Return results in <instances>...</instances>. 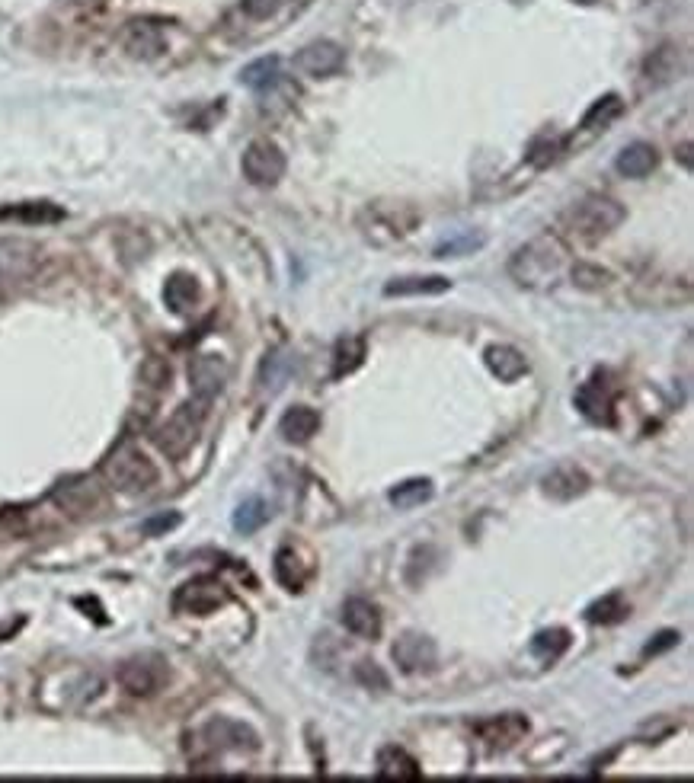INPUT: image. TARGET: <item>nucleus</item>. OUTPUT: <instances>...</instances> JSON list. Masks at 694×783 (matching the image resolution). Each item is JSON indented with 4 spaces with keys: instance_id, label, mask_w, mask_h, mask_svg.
I'll return each mask as SVG.
<instances>
[{
    "instance_id": "obj_1",
    "label": "nucleus",
    "mask_w": 694,
    "mask_h": 783,
    "mask_svg": "<svg viewBox=\"0 0 694 783\" xmlns=\"http://www.w3.org/2000/svg\"><path fill=\"white\" fill-rule=\"evenodd\" d=\"M563 266H567V247L554 234H541L531 243H525L522 250H515L509 259V275L522 288H551Z\"/></svg>"
},
{
    "instance_id": "obj_2",
    "label": "nucleus",
    "mask_w": 694,
    "mask_h": 783,
    "mask_svg": "<svg viewBox=\"0 0 694 783\" xmlns=\"http://www.w3.org/2000/svg\"><path fill=\"white\" fill-rule=\"evenodd\" d=\"M103 473L119 493H148V489L160 480V473L148 461V454H141L135 445H122L112 451L109 461L103 464Z\"/></svg>"
},
{
    "instance_id": "obj_3",
    "label": "nucleus",
    "mask_w": 694,
    "mask_h": 783,
    "mask_svg": "<svg viewBox=\"0 0 694 783\" xmlns=\"http://www.w3.org/2000/svg\"><path fill=\"white\" fill-rule=\"evenodd\" d=\"M205 406H208V400H202V397H196L192 403H186V406H180L164 426H160L157 432H154V445L167 454V458H183V454L196 445V438H199V429H202V419H205Z\"/></svg>"
},
{
    "instance_id": "obj_4",
    "label": "nucleus",
    "mask_w": 694,
    "mask_h": 783,
    "mask_svg": "<svg viewBox=\"0 0 694 783\" xmlns=\"http://www.w3.org/2000/svg\"><path fill=\"white\" fill-rule=\"evenodd\" d=\"M624 205H618L615 199H605V195H589V199L579 202L573 211H570V221L573 227L583 237H602V234H611L615 227L624 221Z\"/></svg>"
},
{
    "instance_id": "obj_5",
    "label": "nucleus",
    "mask_w": 694,
    "mask_h": 783,
    "mask_svg": "<svg viewBox=\"0 0 694 783\" xmlns=\"http://www.w3.org/2000/svg\"><path fill=\"white\" fill-rule=\"evenodd\" d=\"M240 167H244V176L250 179L253 186H276L279 179L285 176L288 160H285V154H282V148L276 141L260 138V141H253L250 148L244 151Z\"/></svg>"
},
{
    "instance_id": "obj_6",
    "label": "nucleus",
    "mask_w": 694,
    "mask_h": 783,
    "mask_svg": "<svg viewBox=\"0 0 694 783\" xmlns=\"http://www.w3.org/2000/svg\"><path fill=\"white\" fill-rule=\"evenodd\" d=\"M167 681V665L164 659L157 656H138V659H128L119 668V684L135 697H148L154 691L164 688Z\"/></svg>"
},
{
    "instance_id": "obj_7",
    "label": "nucleus",
    "mask_w": 694,
    "mask_h": 783,
    "mask_svg": "<svg viewBox=\"0 0 694 783\" xmlns=\"http://www.w3.org/2000/svg\"><path fill=\"white\" fill-rule=\"evenodd\" d=\"M346 64V52L336 42L330 39H320V42H311L304 45L301 52L295 55V68L304 74V77H330L336 74Z\"/></svg>"
},
{
    "instance_id": "obj_8",
    "label": "nucleus",
    "mask_w": 694,
    "mask_h": 783,
    "mask_svg": "<svg viewBox=\"0 0 694 783\" xmlns=\"http://www.w3.org/2000/svg\"><path fill=\"white\" fill-rule=\"evenodd\" d=\"M224 601H228V592H224L221 582H215V579H196V582H189V585H183L180 592H176L173 605H176V611H186V614L202 617V614L218 611Z\"/></svg>"
},
{
    "instance_id": "obj_9",
    "label": "nucleus",
    "mask_w": 694,
    "mask_h": 783,
    "mask_svg": "<svg viewBox=\"0 0 694 783\" xmlns=\"http://www.w3.org/2000/svg\"><path fill=\"white\" fill-rule=\"evenodd\" d=\"M205 745L215 752H256L260 736L237 720H212L205 726Z\"/></svg>"
},
{
    "instance_id": "obj_10",
    "label": "nucleus",
    "mask_w": 694,
    "mask_h": 783,
    "mask_svg": "<svg viewBox=\"0 0 694 783\" xmlns=\"http://www.w3.org/2000/svg\"><path fill=\"white\" fill-rule=\"evenodd\" d=\"M477 736H480L483 745L490 748V752H506V748L519 745L528 736V720L519 713L493 716V720L477 723Z\"/></svg>"
},
{
    "instance_id": "obj_11",
    "label": "nucleus",
    "mask_w": 694,
    "mask_h": 783,
    "mask_svg": "<svg viewBox=\"0 0 694 783\" xmlns=\"http://www.w3.org/2000/svg\"><path fill=\"white\" fill-rule=\"evenodd\" d=\"M576 406L586 419L599 422V426H611L615 422V397L605 384V374H595L592 381H586L576 390Z\"/></svg>"
},
{
    "instance_id": "obj_12",
    "label": "nucleus",
    "mask_w": 694,
    "mask_h": 783,
    "mask_svg": "<svg viewBox=\"0 0 694 783\" xmlns=\"http://www.w3.org/2000/svg\"><path fill=\"white\" fill-rule=\"evenodd\" d=\"M435 659H439V649L429 640V636L419 633H403L394 643V662L403 668V672H429L435 668Z\"/></svg>"
},
{
    "instance_id": "obj_13",
    "label": "nucleus",
    "mask_w": 694,
    "mask_h": 783,
    "mask_svg": "<svg viewBox=\"0 0 694 783\" xmlns=\"http://www.w3.org/2000/svg\"><path fill=\"white\" fill-rule=\"evenodd\" d=\"M224 381H228V365H224L221 355H196L189 362V384L196 390V397L212 400Z\"/></svg>"
},
{
    "instance_id": "obj_14",
    "label": "nucleus",
    "mask_w": 694,
    "mask_h": 783,
    "mask_svg": "<svg viewBox=\"0 0 694 783\" xmlns=\"http://www.w3.org/2000/svg\"><path fill=\"white\" fill-rule=\"evenodd\" d=\"M343 624L349 633L362 636V640H378L381 636V611L375 601L368 598H349L343 605Z\"/></svg>"
},
{
    "instance_id": "obj_15",
    "label": "nucleus",
    "mask_w": 694,
    "mask_h": 783,
    "mask_svg": "<svg viewBox=\"0 0 694 783\" xmlns=\"http://www.w3.org/2000/svg\"><path fill=\"white\" fill-rule=\"evenodd\" d=\"M541 486H544L547 496L567 502V499H576V496L586 493L589 477L576 464H560V467H554L551 473H547V477L541 480Z\"/></svg>"
},
{
    "instance_id": "obj_16",
    "label": "nucleus",
    "mask_w": 694,
    "mask_h": 783,
    "mask_svg": "<svg viewBox=\"0 0 694 783\" xmlns=\"http://www.w3.org/2000/svg\"><path fill=\"white\" fill-rule=\"evenodd\" d=\"M164 48H167V39H164V32H160L154 23L138 20V23L128 26V32H125V52L132 55V58L151 61V58H157V55H164Z\"/></svg>"
},
{
    "instance_id": "obj_17",
    "label": "nucleus",
    "mask_w": 694,
    "mask_h": 783,
    "mask_svg": "<svg viewBox=\"0 0 694 783\" xmlns=\"http://www.w3.org/2000/svg\"><path fill=\"white\" fill-rule=\"evenodd\" d=\"M362 221H368L365 224V237L375 240V243H394L400 237H407L410 227H413V224H403L400 218H394V211L384 208V205L368 208L362 215Z\"/></svg>"
},
{
    "instance_id": "obj_18",
    "label": "nucleus",
    "mask_w": 694,
    "mask_h": 783,
    "mask_svg": "<svg viewBox=\"0 0 694 783\" xmlns=\"http://www.w3.org/2000/svg\"><path fill=\"white\" fill-rule=\"evenodd\" d=\"M320 432V413L311 410V406H292L282 419H279V435L292 445H304Z\"/></svg>"
},
{
    "instance_id": "obj_19",
    "label": "nucleus",
    "mask_w": 694,
    "mask_h": 783,
    "mask_svg": "<svg viewBox=\"0 0 694 783\" xmlns=\"http://www.w3.org/2000/svg\"><path fill=\"white\" fill-rule=\"evenodd\" d=\"M199 298H202V288H199V282L192 279L189 272H173L167 279V285H164V304L170 307L173 314L196 311Z\"/></svg>"
},
{
    "instance_id": "obj_20",
    "label": "nucleus",
    "mask_w": 694,
    "mask_h": 783,
    "mask_svg": "<svg viewBox=\"0 0 694 783\" xmlns=\"http://www.w3.org/2000/svg\"><path fill=\"white\" fill-rule=\"evenodd\" d=\"M451 282L445 275H407V279H394L384 285L387 298H416V295H445Z\"/></svg>"
},
{
    "instance_id": "obj_21",
    "label": "nucleus",
    "mask_w": 694,
    "mask_h": 783,
    "mask_svg": "<svg viewBox=\"0 0 694 783\" xmlns=\"http://www.w3.org/2000/svg\"><path fill=\"white\" fill-rule=\"evenodd\" d=\"M656 163H659V157H656V148H653V144H647V141H634V144H627V148L618 154L615 167H618L621 176L643 179V176H650V173L656 170Z\"/></svg>"
},
{
    "instance_id": "obj_22",
    "label": "nucleus",
    "mask_w": 694,
    "mask_h": 783,
    "mask_svg": "<svg viewBox=\"0 0 694 783\" xmlns=\"http://www.w3.org/2000/svg\"><path fill=\"white\" fill-rule=\"evenodd\" d=\"M487 368L496 374L499 381H506V384H512V381H519L522 374H528V362H525V355L519 352V349H512V346H493V349H487Z\"/></svg>"
},
{
    "instance_id": "obj_23",
    "label": "nucleus",
    "mask_w": 694,
    "mask_h": 783,
    "mask_svg": "<svg viewBox=\"0 0 694 783\" xmlns=\"http://www.w3.org/2000/svg\"><path fill=\"white\" fill-rule=\"evenodd\" d=\"M308 576H311V563H304L295 547H282L276 553V579L288 592H301V585L308 582Z\"/></svg>"
},
{
    "instance_id": "obj_24",
    "label": "nucleus",
    "mask_w": 694,
    "mask_h": 783,
    "mask_svg": "<svg viewBox=\"0 0 694 783\" xmlns=\"http://www.w3.org/2000/svg\"><path fill=\"white\" fill-rule=\"evenodd\" d=\"M378 777L381 780H419L423 771H419L416 758H410L403 748H384L378 755Z\"/></svg>"
},
{
    "instance_id": "obj_25",
    "label": "nucleus",
    "mask_w": 694,
    "mask_h": 783,
    "mask_svg": "<svg viewBox=\"0 0 694 783\" xmlns=\"http://www.w3.org/2000/svg\"><path fill=\"white\" fill-rule=\"evenodd\" d=\"M0 218H13L23 224H52L64 218V211L52 202H23L13 208H0Z\"/></svg>"
},
{
    "instance_id": "obj_26",
    "label": "nucleus",
    "mask_w": 694,
    "mask_h": 783,
    "mask_svg": "<svg viewBox=\"0 0 694 783\" xmlns=\"http://www.w3.org/2000/svg\"><path fill=\"white\" fill-rule=\"evenodd\" d=\"M365 362V339L362 336H346L336 342L333 349V378H346Z\"/></svg>"
},
{
    "instance_id": "obj_27",
    "label": "nucleus",
    "mask_w": 694,
    "mask_h": 783,
    "mask_svg": "<svg viewBox=\"0 0 694 783\" xmlns=\"http://www.w3.org/2000/svg\"><path fill=\"white\" fill-rule=\"evenodd\" d=\"M621 112H624L621 96L608 93V96H602V100L592 103V109L583 116V125H579V128H583V132H605V128L615 122Z\"/></svg>"
},
{
    "instance_id": "obj_28",
    "label": "nucleus",
    "mask_w": 694,
    "mask_h": 783,
    "mask_svg": "<svg viewBox=\"0 0 694 783\" xmlns=\"http://www.w3.org/2000/svg\"><path fill=\"white\" fill-rule=\"evenodd\" d=\"M292 368H295V358L288 355L285 349L272 352V355L266 358V362H263V368H260V387L269 390V394H276L279 387H285V381H288V374H292Z\"/></svg>"
},
{
    "instance_id": "obj_29",
    "label": "nucleus",
    "mask_w": 694,
    "mask_h": 783,
    "mask_svg": "<svg viewBox=\"0 0 694 783\" xmlns=\"http://www.w3.org/2000/svg\"><path fill=\"white\" fill-rule=\"evenodd\" d=\"M567 649H570V633L563 627L541 630L535 640H531V652H535L541 662H557Z\"/></svg>"
},
{
    "instance_id": "obj_30",
    "label": "nucleus",
    "mask_w": 694,
    "mask_h": 783,
    "mask_svg": "<svg viewBox=\"0 0 694 783\" xmlns=\"http://www.w3.org/2000/svg\"><path fill=\"white\" fill-rule=\"evenodd\" d=\"M279 68H282V61L276 55H269V58H260V61L247 64L244 74H240V80H244L250 90H269L279 80Z\"/></svg>"
},
{
    "instance_id": "obj_31",
    "label": "nucleus",
    "mask_w": 694,
    "mask_h": 783,
    "mask_svg": "<svg viewBox=\"0 0 694 783\" xmlns=\"http://www.w3.org/2000/svg\"><path fill=\"white\" fill-rule=\"evenodd\" d=\"M269 505L263 502V499H247V502H240L237 505V512H234V531H240V534H253V531H260L266 521H269Z\"/></svg>"
},
{
    "instance_id": "obj_32",
    "label": "nucleus",
    "mask_w": 694,
    "mask_h": 783,
    "mask_svg": "<svg viewBox=\"0 0 694 783\" xmlns=\"http://www.w3.org/2000/svg\"><path fill=\"white\" fill-rule=\"evenodd\" d=\"M58 502L64 505L68 512H87L90 505L96 502V493H93V483L87 480H77V483H64L58 489Z\"/></svg>"
},
{
    "instance_id": "obj_33",
    "label": "nucleus",
    "mask_w": 694,
    "mask_h": 783,
    "mask_svg": "<svg viewBox=\"0 0 694 783\" xmlns=\"http://www.w3.org/2000/svg\"><path fill=\"white\" fill-rule=\"evenodd\" d=\"M624 617H627V605L621 595H605L586 611V621H592V624H618Z\"/></svg>"
},
{
    "instance_id": "obj_34",
    "label": "nucleus",
    "mask_w": 694,
    "mask_h": 783,
    "mask_svg": "<svg viewBox=\"0 0 694 783\" xmlns=\"http://www.w3.org/2000/svg\"><path fill=\"white\" fill-rule=\"evenodd\" d=\"M429 499H432V483L429 480H407L391 493V502L397 505V509H413V505H423Z\"/></svg>"
},
{
    "instance_id": "obj_35",
    "label": "nucleus",
    "mask_w": 694,
    "mask_h": 783,
    "mask_svg": "<svg viewBox=\"0 0 694 783\" xmlns=\"http://www.w3.org/2000/svg\"><path fill=\"white\" fill-rule=\"evenodd\" d=\"M608 282H611V275L599 266H592V263H576L573 266V285H579V288L595 291V288H605Z\"/></svg>"
},
{
    "instance_id": "obj_36",
    "label": "nucleus",
    "mask_w": 694,
    "mask_h": 783,
    "mask_svg": "<svg viewBox=\"0 0 694 783\" xmlns=\"http://www.w3.org/2000/svg\"><path fill=\"white\" fill-rule=\"evenodd\" d=\"M141 381L154 390H164L170 381V365L164 358H151V362H144V368H141Z\"/></svg>"
},
{
    "instance_id": "obj_37",
    "label": "nucleus",
    "mask_w": 694,
    "mask_h": 783,
    "mask_svg": "<svg viewBox=\"0 0 694 783\" xmlns=\"http://www.w3.org/2000/svg\"><path fill=\"white\" fill-rule=\"evenodd\" d=\"M355 678H359L365 688H375V691H387V684H391L375 662H359V668H355Z\"/></svg>"
},
{
    "instance_id": "obj_38",
    "label": "nucleus",
    "mask_w": 694,
    "mask_h": 783,
    "mask_svg": "<svg viewBox=\"0 0 694 783\" xmlns=\"http://www.w3.org/2000/svg\"><path fill=\"white\" fill-rule=\"evenodd\" d=\"M477 247H483V237H461V240H451V243H445V247H439L435 253H439L442 259H448V256H458V253L477 250Z\"/></svg>"
},
{
    "instance_id": "obj_39",
    "label": "nucleus",
    "mask_w": 694,
    "mask_h": 783,
    "mask_svg": "<svg viewBox=\"0 0 694 783\" xmlns=\"http://www.w3.org/2000/svg\"><path fill=\"white\" fill-rule=\"evenodd\" d=\"M282 7V0H244V13L253 16V20H266Z\"/></svg>"
},
{
    "instance_id": "obj_40",
    "label": "nucleus",
    "mask_w": 694,
    "mask_h": 783,
    "mask_svg": "<svg viewBox=\"0 0 694 783\" xmlns=\"http://www.w3.org/2000/svg\"><path fill=\"white\" fill-rule=\"evenodd\" d=\"M176 525H180V515L170 512V515L148 518V521L141 525V531H144V534H164V531H170V528H176Z\"/></svg>"
},
{
    "instance_id": "obj_41",
    "label": "nucleus",
    "mask_w": 694,
    "mask_h": 783,
    "mask_svg": "<svg viewBox=\"0 0 694 783\" xmlns=\"http://www.w3.org/2000/svg\"><path fill=\"white\" fill-rule=\"evenodd\" d=\"M675 643H679V633H672V630H666V633H659L656 640L643 649V656H659V652H666V649H672Z\"/></svg>"
},
{
    "instance_id": "obj_42",
    "label": "nucleus",
    "mask_w": 694,
    "mask_h": 783,
    "mask_svg": "<svg viewBox=\"0 0 694 783\" xmlns=\"http://www.w3.org/2000/svg\"><path fill=\"white\" fill-rule=\"evenodd\" d=\"M576 4H595V0H576Z\"/></svg>"
}]
</instances>
